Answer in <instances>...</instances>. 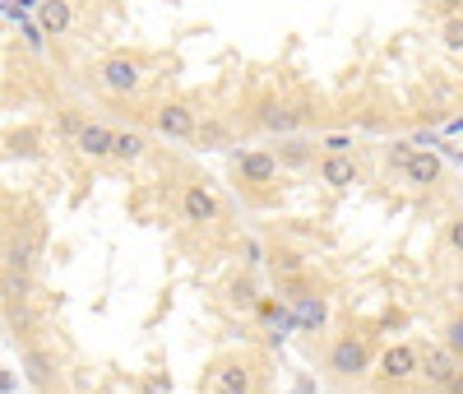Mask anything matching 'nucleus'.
<instances>
[{
    "mask_svg": "<svg viewBox=\"0 0 463 394\" xmlns=\"http://www.w3.org/2000/svg\"><path fill=\"white\" fill-rule=\"evenodd\" d=\"M279 153L274 149H237V177L246 186H274L279 181Z\"/></svg>",
    "mask_w": 463,
    "mask_h": 394,
    "instance_id": "obj_4",
    "label": "nucleus"
},
{
    "mask_svg": "<svg viewBox=\"0 0 463 394\" xmlns=\"http://www.w3.org/2000/svg\"><path fill=\"white\" fill-rule=\"evenodd\" d=\"M445 130H449V135H458V130H463V121H449V126H445Z\"/></svg>",
    "mask_w": 463,
    "mask_h": 394,
    "instance_id": "obj_33",
    "label": "nucleus"
},
{
    "mask_svg": "<svg viewBox=\"0 0 463 394\" xmlns=\"http://www.w3.org/2000/svg\"><path fill=\"white\" fill-rule=\"evenodd\" d=\"M403 177H408V186H436V181H440V158H436V149H412Z\"/></svg>",
    "mask_w": 463,
    "mask_h": 394,
    "instance_id": "obj_13",
    "label": "nucleus"
},
{
    "mask_svg": "<svg viewBox=\"0 0 463 394\" xmlns=\"http://www.w3.org/2000/svg\"><path fill=\"white\" fill-rule=\"evenodd\" d=\"M458 371H463V362L454 358L445 343H427V348H421V380H427L431 389H445Z\"/></svg>",
    "mask_w": 463,
    "mask_h": 394,
    "instance_id": "obj_5",
    "label": "nucleus"
},
{
    "mask_svg": "<svg viewBox=\"0 0 463 394\" xmlns=\"http://www.w3.org/2000/svg\"><path fill=\"white\" fill-rule=\"evenodd\" d=\"M325 149H329V153H347V149H353V139H347V135H329Z\"/></svg>",
    "mask_w": 463,
    "mask_h": 394,
    "instance_id": "obj_27",
    "label": "nucleus"
},
{
    "mask_svg": "<svg viewBox=\"0 0 463 394\" xmlns=\"http://www.w3.org/2000/svg\"><path fill=\"white\" fill-rule=\"evenodd\" d=\"M74 149H80L84 158H111V153H116V130L89 121V126L80 130V139H74Z\"/></svg>",
    "mask_w": 463,
    "mask_h": 394,
    "instance_id": "obj_14",
    "label": "nucleus"
},
{
    "mask_svg": "<svg viewBox=\"0 0 463 394\" xmlns=\"http://www.w3.org/2000/svg\"><path fill=\"white\" fill-rule=\"evenodd\" d=\"M246 255H250V264H264V251H260V242H246Z\"/></svg>",
    "mask_w": 463,
    "mask_h": 394,
    "instance_id": "obj_29",
    "label": "nucleus"
},
{
    "mask_svg": "<svg viewBox=\"0 0 463 394\" xmlns=\"http://www.w3.org/2000/svg\"><path fill=\"white\" fill-rule=\"evenodd\" d=\"M380 385H408L421 376V348L417 343H390L380 352Z\"/></svg>",
    "mask_w": 463,
    "mask_h": 394,
    "instance_id": "obj_3",
    "label": "nucleus"
},
{
    "mask_svg": "<svg viewBox=\"0 0 463 394\" xmlns=\"http://www.w3.org/2000/svg\"><path fill=\"white\" fill-rule=\"evenodd\" d=\"M37 24L61 37V33L70 28V0H43V10H37Z\"/></svg>",
    "mask_w": 463,
    "mask_h": 394,
    "instance_id": "obj_16",
    "label": "nucleus"
},
{
    "mask_svg": "<svg viewBox=\"0 0 463 394\" xmlns=\"http://www.w3.org/2000/svg\"><path fill=\"white\" fill-rule=\"evenodd\" d=\"M440 343L463 362V315H449V325H445V339H440Z\"/></svg>",
    "mask_w": 463,
    "mask_h": 394,
    "instance_id": "obj_21",
    "label": "nucleus"
},
{
    "mask_svg": "<svg viewBox=\"0 0 463 394\" xmlns=\"http://www.w3.org/2000/svg\"><path fill=\"white\" fill-rule=\"evenodd\" d=\"M436 5H440L445 14H458V10H463V0H436Z\"/></svg>",
    "mask_w": 463,
    "mask_h": 394,
    "instance_id": "obj_30",
    "label": "nucleus"
},
{
    "mask_svg": "<svg viewBox=\"0 0 463 394\" xmlns=\"http://www.w3.org/2000/svg\"><path fill=\"white\" fill-rule=\"evenodd\" d=\"M440 37H445V47H449V52H463V19H458V14H449V24H445V33H440Z\"/></svg>",
    "mask_w": 463,
    "mask_h": 394,
    "instance_id": "obj_23",
    "label": "nucleus"
},
{
    "mask_svg": "<svg viewBox=\"0 0 463 394\" xmlns=\"http://www.w3.org/2000/svg\"><path fill=\"white\" fill-rule=\"evenodd\" d=\"M84 126H89V121H80L74 111H65V116H61V130H65L70 139H80V130H84Z\"/></svg>",
    "mask_w": 463,
    "mask_h": 394,
    "instance_id": "obj_24",
    "label": "nucleus"
},
{
    "mask_svg": "<svg viewBox=\"0 0 463 394\" xmlns=\"http://www.w3.org/2000/svg\"><path fill=\"white\" fill-rule=\"evenodd\" d=\"M232 297H237L241 306H260V297H255V288H250V283H237V288H232Z\"/></svg>",
    "mask_w": 463,
    "mask_h": 394,
    "instance_id": "obj_25",
    "label": "nucleus"
},
{
    "mask_svg": "<svg viewBox=\"0 0 463 394\" xmlns=\"http://www.w3.org/2000/svg\"><path fill=\"white\" fill-rule=\"evenodd\" d=\"M301 121H306V111H297V107H283V102H264V107H260V126H264V130L292 135Z\"/></svg>",
    "mask_w": 463,
    "mask_h": 394,
    "instance_id": "obj_15",
    "label": "nucleus"
},
{
    "mask_svg": "<svg viewBox=\"0 0 463 394\" xmlns=\"http://www.w3.org/2000/svg\"><path fill=\"white\" fill-rule=\"evenodd\" d=\"M19 10H43V0H19Z\"/></svg>",
    "mask_w": 463,
    "mask_h": 394,
    "instance_id": "obj_32",
    "label": "nucleus"
},
{
    "mask_svg": "<svg viewBox=\"0 0 463 394\" xmlns=\"http://www.w3.org/2000/svg\"><path fill=\"white\" fill-rule=\"evenodd\" d=\"M449 246H454V251H463V218H454V223H449Z\"/></svg>",
    "mask_w": 463,
    "mask_h": 394,
    "instance_id": "obj_28",
    "label": "nucleus"
},
{
    "mask_svg": "<svg viewBox=\"0 0 463 394\" xmlns=\"http://www.w3.org/2000/svg\"><path fill=\"white\" fill-rule=\"evenodd\" d=\"M181 218L195 223V227L218 223V200H213V190H209L204 181H190V186L181 190Z\"/></svg>",
    "mask_w": 463,
    "mask_h": 394,
    "instance_id": "obj_8",
    "label": "nucleus"
},
{
    "mask_svg": "<svg viewBox=\"0 0 463 394\" xmlns=\"http://www.w3.org/2000/svg\"><path fill=\"white\" fill-rule=\"evenodd\" d=\"M325 367H329V376H338V380L366 376V371H371V343H366L362 334H338L334 348H329V358H325Z\"/></svg>",
    "mask_w": 463,
    "mask_h": 394,
    "instance_id": "obj_2",
    "label": "nucleus"
},
{
    "mask_svg": "<svg viewBox=\"0 0 463 394\" xmlns=\"http://www.w3.org/2000/svg\"><path fill=\"white\" fill-rule=\"evenodd\" d=\"M111 158H121V163H139V158H144V135L139 130H121V135H116V153Z\"/></svg>",
    "mask_w": 463,
    "mask_h": 394,
    "instance_id": "obj_19",
    "label": "nucleus"
},
{
    "mask_svg": "<svg viewBox=\"0 0 463 394\" xmlns=\"http://www.w3.org/2000/svg\"><path fill=\"white\" fill-rule=\"evenodd\" d=\"M274 153H279V163H283V168H306V163L316 158L306 139H279V149H274Z\"/></svg>",
    "mask_w": 463,
    "mask_h": 394,
    "instance_id": "obj_17",
    "label": "nucleus"
},
{
    "mask_svg": "<svg viewBox=\"0 0 463 394\" xmlns=\"http://www.w3.org/2000/svg\"><path fill=\"white\" fill-rule=\"evenodd\" d=\"M5 330L10 334H33V311H28V297L24 302H5Z\"/></svg>",
    "mask_w": 463,
    "mask_h": 394,
    "instance_id": "obj_18",
    "label": "nucleus"
},
{
    "mask_svg": "<svg viewBox=\"0 0 463 394\" xmlns=\"http://www.w3.org/2000/svg\"><path fill=\"white\" fill-rule=\"evenodd\" d=\"M98 84H102L107 93H135V89L144 84L139 61H130V56H107V61L98 65Z\"/></svg>",
    "mask_w": 463,
    "mask_h": 394,
    "instance_id": "obj_6",
    "label": "nucleus"
},
{
    "mask_svg": "<svg viewBox=\"0 0 463 394\" xmlns=\"http://www.w3.org/2000/svg\"><path fill=\"white\" fill-rule=\"evenodd\" d=\"M195 139H200V144H204V149H222V144H227V139H232V130H227V126H222V121H204V126H200V135H195Z\"/></svg>",
    "mask_w": 463,
    "mask_h": 394,
    "instance_id": "obj_20",
    "label": "nucleus"
},
{
    "mask_svg": "<svg viewBox=\"0 0 463 394\" xmlns=\"http://www.w3.org/2000/svg\"><path fill=\"white\" fill-rule=\"evenodd\" d=\"M320 181L334 186V190H353V186H357V163H353V153H325Z\"/></svg>",
    "mask_w": 463,
    "mask_h": 394,
    "instance_id": "obj_11",
    "label": "nucleus"
},
{
    "mask_svg": "<svg viewBox=\"0 0 463 394\" xmlns=\"http://www.w3.org/2000/svg\"><path fill=\"white\" fill-rule=\"evenodd\" d=\"M440 394H463V371H458V376H454V380H449V385H445Z\"/></svg>",
    "mask_w": 463,
    "mask_h": 394,
    "instance_id": "obj_31",
    "label": "nucleus"
},
{
    "mask_svg": "<svg viewBox=\"0 0 463 394\" xmlns=\"http://www.w3.org/2000/svg\"><path fill=\"white\" fill-rule=\"evenodd\" d=\"M19 367H24V376H28V385H33V389H43V394L52 389V380H56V362H52V352H47V348L24 343Z\"/></svg>",
    "mask_w": 463,
    "mask_h": 394,
    "instance_id": "obj_9",
    "label": "nucleus"
},
{
    "mask_svg": "<svg viewBox=\"0 0 463 394\" xmlns=\"http://www.w3.org/2000/svg\"><path fill=\"white\" fill-rule=\"evenodd\" d=\"M292 311H297L301 334H316V330H325V321H329V302H325V297H316V293L292 297Z\"/></svg>",
    "mask_w": 463,
    "mask_h": 394,
    "instance_id": "obj_12",
    "label": "nucleus"
},
{
    "mask_svg": "<svg viewBox=\"0 0 463 394\" xmlns=\"http://www.w3.org/2000/svg\"><path fill=\"white\" fill-rule=\"evenodd\" d=\"M153 121H158L163 139H195L200 135V121H195V111H190L185 102H163Z\"/></svg>",
    "mask_w": 463,
    "mask_h": 394,
    "instance_id": "obj_7",
    "label": "nucleus"
},
{
    "mask_svg": "<svg viewBox=\"0 0 463 394\" xmlns=\"http://www.w3.org/2000/svg\"><path fill=\"white\" fill-rule=\"evenodd\" d=\"M255 311H260V321L269 325V339H274V343H283L292 330H301V325H297V311H292V306H283L279 297H260V306H255Z\"/></svg>",
    "mask_w": 463,
    "mask_h": 394,
    "instance_id": "obj_10",
    "label": "nucleus"
},
{
    "mask_svg": "<svg viewBox=\"0 0 463 394\" xmlns=\"http://www.w3.org/2000/svg\"><path fill=\"white\" fill-rule=\"evenodd\" d=\"M274 269H283L288 279H292V274H301V260H297V255H279V260H274Z\"/></svg>",
    "mask_w": 463,
    "mask_h": 394,
    "instance_id": "obj_26",
    "label": "nucleus"
},
{
    "mask_svg": "<svg viewBox=\"0 0 463 394\" xmlns=\"http://www.w3.org/2000/svg\"><path fill=\"white\" fill-rule=\"evenodd\" d=\"M412 149H417V144H408V139H394L390 149H384V163H390L394 172H403V168H408V158H412Z\"/></svg>",
    "mask_w": 463,
    "mask_h": 394,
    "instance_id": "obj_22",
    "label": "nucleus"
},
{
    "mask_svg": "<svg viewBox=\"0 0 463 394\" xmlns=\"http://www.w3.org/2000/svg\"><path fill=\"white\" fill-rule=\"evenodd\" d=\"M204 394H255V362L232 352V358H218L209 367V376L200 380Z\"/></svg>",
    "mask_w": 463,
    "mask_h": 394,
    "instance_id": "obj_1",
    "label": "nucleus"
}]
</instances>
